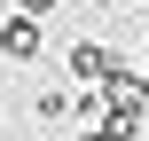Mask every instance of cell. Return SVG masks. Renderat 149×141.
Instances as JSON below:
<instances>
[{"instance_id": "obj_6", "label": "cell", "mask_w": 149, "mask_h": 141, "mask_svg": "<svg viewBox=\"0 0 149 141\" xmlns=\"http://www.w3.org/2000/svg\"><path fill=\"white\" fill-rule=\"evenodd\" d=\"M55 8H63V0H16V16H39V24H47Z\"/></svg>"}, {"instance_id": "obj_3", "label": "cell", "mask_w": 149, "mask_h": 141, "mask_svg": "<svg viewBox=\"0 0 149 141\" xmlns=\"http://www.w3.org/2000/svg\"><path fill=\"white\" fill-rule=\"evenodd\" d=\"M39 55H47V24L8 8V16H0V63H24V71H31Z\"/></svg>"}, {"instance_id": "obj_7", "label": "cell", "mask_w": 149, "mask_h": 141, "mask_svg": "<svg viewBox=\"0 0 149 141\" xmlns=\"http://www.w3.org/2000/svg\"><path fill=\"white\" fill-rule=\"evenodd\" d=\"M86 8H118V0H86Z\"/></svg>"}, {"instance_id": "obj_8", "label": "cell", "mask_w": 149, "mask_h": 141, "mask_svg": "<svg viewBox=\"0 0 149 141\" xmlns=\"http://www.w3.org/2000/svg\"><path fill=\"white\" fill-rule=\"evenodd\" d=\"M141 47H149V39H141Z\"/></svg>"}, {"instance_id": "obj_4", "label": "cell", "mask_w": 149, "mask_h": 141, "mask_svg": "<svg viewBox=\"0 0 149 141\" xmlns=\"http://www.w3.org/2000/svg\"><path fill=\"white\" fill-rule=\"evenodd\" d=\"M24 110H31V126L47 133V126H71V118H79V94H71V86H39Z\"/></svg>"}, {"instance_id": "obj_5", "label": "cell", "mask_w": 149, "mask_h": 141, "mask_svg": "<svg viewBox=\"0 0 149 141\" xmlns=\"http://www.w3.org/2000/svg\"><path fill=\"white\" fill-rule=\"evenodd\" d=\"M86 141H141V118H118V110H102V118H86Z\"/></svg>"}, {"instance_id": "obj_2", "label": "cell", "mask_w": 149, "mask_h": 141, "mask_svg": "<svg viewBox=\"0 0 149 141\" xmlns=\"http://www.w3.org/2000/svg\"><path fill=\"white\" fill-rule=\"evenodd\" d=\"M63 71H71V78H79V86H86V94H94V86H102V78H110V71H118V47H110V39H94V31H86V39H71V47H63Z\"/></svg>"}, {"instance_id": "obj_1", "label": "cell", "mask_w": 149, "mask_h": 141, "mask_svg": "<svg viewBox=\"0 0 149 141\" xmlns=\"http://www.w3.org/2000/svg\"><path fill=\"white\" fill-rule=\"evenodd\" d=\"M102 102H110L118 118H149V63H126V55H118V71L102 78Z\"/></svg>"}]
</instances>
